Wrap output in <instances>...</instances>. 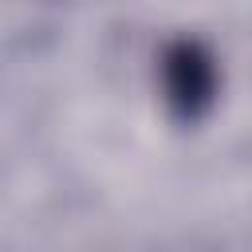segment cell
<instances>
[{"instance_id":"6da1fadb","label":"cell","mask_w":252,"mask_h":252,"mask_svg":"<svg viewBox=\"0 0 252 252\" xmlns=\"http://www.w3.org/2000/svg\"><path fill=\"white\" fill-rule=\"evenodd\" d=\"M161 83H165V98L177 118H185V122L201 118L217 94L213 55L197 39H173L161 55Z\"/></svg>"}]
</instances>
